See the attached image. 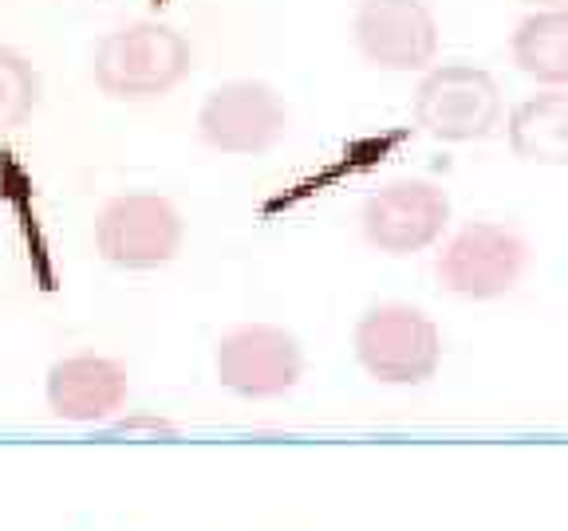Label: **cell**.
Segmentation results:
<instances>
[{"instance_id": "cell-7", "label": "cell", "mask_w": 568, "mask_h": 531, "mask_svg": "<svg viewBox=\"0 0 568 531\" xmlns=\"http://www.w3.org/2000/svg\"><path fill=\"white\" fill-rule=\"evenodd\" d=\"M450 224V197L423 177H398L360 209L363 241L387 256H415L430 248Z\"/></svg>"}, {"instance_id": "cell-12", "label": "cell", "mask_w": 568, "mask_h": 531, "mask_svg": "<svg viewBox=\"0 0 568 531\" xmlns=\"http://www.w3.org/2000/svg\"><path fill=\"white\" fill-rule=\"evenodd\" d=\"M521 75L540 87H568V4H549L521 20L510 36Z\"/></svg>"}, {"instance_id": "cell-1", "label": "cell", "mask_w": 568, "mask_h": 531, "mask_svg": "<svg viewBox=\"0 0 568 531\" xmlns=\"http://www.w3.org/2000/svg\"><path fill=\"white\" fill-rule=\"evenodd\" d=\"M194 71V47L162 20H134L107 32L95 47L91 79L114 103H151Z\"/></svg>"}, {"instance_id": "cell-14", "label": "cell", "mask_w": 568, "mask_h": 531, "mask_svg": "<svg viewBox=\"0 0 568 531\" xmlns=\"http://www.w3.org/2000/svg\"><path fill=\"white\" fill-rule=\"evenodd\" d=\"M521 4H540V9H549V4H565V0H521Z\"/></svg>"}, {"instance_id": "cell-2", "label": "cell", "mask_w": 568, "mask_h": 531, "mask_svg": "<svg viewBox=\"0 0 568 531\" xmlns=\"http://www.w3.org/2000/svg\"><path fill=\"white\" fill-rule=\"evenodd\" d=\"M411 119L435 142H478L502 122V87L485 67L435 64L418 79Z\"/></svg>"}, {"instance_id": "cell-13", "label": "cell", "mask_w": 568, "mask_h": 531, "mask_svg": "<svg viewBox=\"0 0 568 531\" xmlns=\"http://www.w3.org/2000/svg\"><path fill=\"white\" fill-rule=\"evenodd\" d=\"M40 103V79L20 52L0 44V131L20 126Z\"/></svg>"}, {"instance_id": "cell-3", "label": "cell", "mask_w": 568, "mask_h": 531, "mask_svg": "<svg viewBox=\"0 0 568 531\" xmlns=\"http://www.w3.org/2000/svg\"><path fill=\"white\" fill-rule=\"evenodd\" d=\"M356 358L383 386H418L443 363L435 319L411 303H379L356 323Z\"/></svg>"}, {"instance_id": "cell-10", "label": "cell", "mask_w": 568, "mask_h": 531, "mask_svg": "<svg viewBox=\"0 0 568 531\" xmlns=\"http://www.w3.org/2000/svg\"><path fill=\"white\" fill-rule=\"evenodd\" d=\"M47 406L64 421H107L123 410L127 370L103 354H72L47 370Z\"/></svg>"}, {"instance_id": "cell-11", "label": "cell", "mask_w": 568, "mask_h": 531, "mask_svg": "<svg viewBox=\"0 0 568 531\" xmlns=\"http://www.w3.org/2000/svg\"><path fill=\"white\" fill-rule=\"evenodd\" d=\"M505 134L521 162L568 166V87H545L513 107Z\"/></svg>"}, {"instance_id": "cell-4", "label": "cell", "mask_w": 568, "mask_h": 531, "mask_svg": "<svg viewBox=\"0 0 568 531\" xmlns=\"http://www.w3.org/2000/svg\"><path fill=\"white\" fill-rule=\"evenodd\" d=\"M529 268V244L513 229L493 221L462 224L443 244L435 261V276L450 296L462 299H502L521 284Z\"/></svg>"}, {"instance_id": "cell-8", "label": "cell", "mask_w": 568, "mask_h": 531, "mask_svg": "<svg viewBox=\"0 0 568 531\" xmlns=\"http://www.w3.org/2000/svg\"><path fill=\"white\" fill-rule=\"evenodd\" d=\"M351 40L379 71H430L438 59V20L423 0H363Z\"/></svg>"}, {"instance_id": "cell-6", "label": "cell", "mask_w": 568, "mask_h": 531, "mask_svg": "<svg viewBox=\"0 0 568 531\" xmlns=\"http://www.w3.org/2000/svg\"><path fill=\"white\" fill-rule=\"evenodd\" d=\"M214 370L221 386L237 398L269 401L284 398L301 383L304 351L284 327L273 323H241L218 339L214 351Z\"/></svg>"}, {"instance_id": "cell-5", "label": "cell", "mask_w": 568, "mask_h": 531, "mask_svg": "<svg viewBox=\"0 0 568 531\" xmlns=\"http://www.w3.org/2000/svg\"><path fill=\"white\" fill-rule=\"evenodd\" d=\"M186 224L162 193H119L95 217V248L114 268H162L182 248Z\"/></svg>"}, {"instance_id": "cell-9", "label": "cell", "mask_w": 568, "mask_h": 531, "mask_svg": "<svg viewBox=\"0 0 568 531\" xmlns=\"http://www.w3.org/2000/svg\"><path fill=\"white\" fill-rule=\"evenodd\" d=\"M288 131L281 95L261 79H233L206 95L198 134L218 154H265Z\"/></svg>"}]
</instances>
